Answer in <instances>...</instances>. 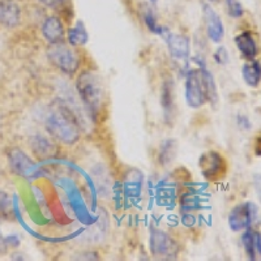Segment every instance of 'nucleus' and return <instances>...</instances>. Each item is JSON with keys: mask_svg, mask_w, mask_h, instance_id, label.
Wrapping results in <instances>:
<instances>
[{"mask_svg": "<svg viewBox=\"0 0 261 261\" xmlns=\"http://www.w3.org/2000/svg\"><path fill=\"white\" fill-rule=\"evenodd\" d=\"M238 125H239L242 129H251V123H249L248 118L244 115H238Z\"/></svg>", "mask_w": 261, "mask_h": 261, "instance_id": "23", "label": "nucleus"}, {"mask_svg": "<svg viewBox=\"0 0 261 261\" xmlns=\"http://www.w3.org/2000/svg\"><path fill=\"white\" fill-rule=\"evenodd\" d=\"M32 146L34 149L36 153H38L39 155H48L50 153L54 151V145L46 140L45 137L42 136H36L32 140Z\"/></svg>", "mask_w": 261, "mask_h": 261, "instance_id": "19", "label": "nucleus"}, {"mask_svg": "<svg viewBox=\"0 0 261 261\" xmlns=\"http://www.w3.org/2000/svg\"><path fill=\"white\" fill-rule=\"evenodd\" d=\"M162 94H161V105L165 111V116L172 113L174 109V85L171 83H165L162 86Z\"/></svg>", "mask_w": 261, "mask_h": 261, "instance_id": "18", "label": "nucleus"}, {"mask_svg": "<svg viewBox=\"0 0 261 261\" xmlns=\"http://www.w3.org/2000/svg\"><path fill=\"white\" fill-rule=\"evenodd\" d=\"M150 249L157 257L172 258L178 253V244L166 232L153 230L150 234Z\"/></svg>", "mask_w": 261, "mask_h": 261, "instance_id": "7", "label": "nucleus"}, {"mask_svg": "<svg viewBox=\"0 0 261 261\" xmlns=\"http://www.w3.org/2000/svg\"><path fill=\"white\" fill-rule=\"evenodd\" d=\"M42 34L50 45L62 43L65 39V30L62 20L58 16H50L43 21Z\"/></svg>", "mask_w": 261, "mask_h": 261, "instance_id": "10", "label": "nucleus"}, {"mask_svg": "<svg viewBox=\"0 0 261 261\" xmlns=\"http://www.w3.org/2000/svg\"><path fill=\"white\" fill-rule=\"evenodd\" d=\"M21 21V8L16 0H0V24L16 28Z\"/></svg>", "mask_w": 261, "mask_h": 261, "instance_id": "11", "label": "nucleus"}, {"mask_svg": "<svg viewBox=\"0 0 261 261\" xmlns=\"http://www.w3.org/2000/svg\"><path fill=\"white\" fill-rule=\"evenodd\" d=\"M200 169L205 179L211 181H217L226 175V161L220 153L208 151L200 157Z\"/></svg>", "mask_w": 261, "mask_h": 261, "instance_id": "6", "label": "nucleus"}, {"mask_svg": "<svg viewBox=\"0 0 261 261\" xmlns=\"http://www.w3.org/2000/svg\"><path fill=\"white\" fill-rule=\"evenodd\" d=\"M165 41L167 43V47H169L170 55L172 58L179 60L187 59L190 57V50H191V43L190 39L186 36H181V34H175V33L169 32L167 36L165 37Z\"/></svg>", "mask_w": 261, "mask_h": 261, "instance_id": "9", "label": "nucleus"}, {"mask_svg": "<svg viewBox=\"0 0 261 261\" xmlns=\"http://www.w3.org/2000/svg\"><path fill=\"white\" fill-rule=\"evenodd\" d=\"M213 57H214V60H216V62L221 65L227 64L228 60H230V57H228V51L226 50V47H223V46H221V47H218L216 51H214Z\"/></svg>", "mask_w": 261, "mask_h": 261, "instance_id": "22", "label": "nucleus"}, {"mask_svg": "<svg viewBox=\"0 0 261 261\" xmlns=\"http://www.w3.org/2000/svg\"><path fill=\"white\" fill-rule=\"evenodd\" d=\"M47 129L59 141L64 144H74L80 139V127L77 119L64 106L58 105L47 116Z\"/></svg>", "mask_w": 261, "mask_h": 261, "instance_id": "2", "label": "nucleus"}, {"mask_svg": "<svg viewBox=\"0 0 261 261\" xmlns=\"http://www.w3.org/2000/svg\"><path fill=\"white\" fill-rule=\"evenodd\" d=\"M76 88L83 103L85 105L90 115L95 119L103 109L105 102V89L101 77L94 72H83L79 76Z\"/></svg>", "mask_w": 261, "mask_h": 261, "instance_id": "3", "label": "nucleus"}, {"mask_svg": "<svg viewBox=\"0 0 261 261\" xmlns=\"http://www.w3.org/2000/svg\"><path fill=\"white\" fill-rule=\"evenodd\" d=\"M256 190H257L258 192V196H260V199H261V176H257L256 178Z\"/></svg>", "mask_w": 261, "mask_h": 261, "instance_id": "25", "label": "nucleus"}, {"mask_svg": "<svg viewBox=\"0 0 261 261\" xmlns=\"http://www.w3.org/2000/svg\"><path fill=\"white\" fill-rule=\"evenodd\" d=\"M234 42H235V45H237L238 50H239V53H241L246 59L248 60L255 59L256 55L258 54V47L255 38H253L252 33H249V32L241 33L239 36L235 37Z\"/></svg>", "mask_w": 261, "mask_h": 261, "instance_id": "13", "label": "nucleus"}, {"mask_svg": "<svg viewBox=\"0 0 261 261\" xmlns=\"http://www.w3.org/2000/svg\"><path fill=\"white\" fill-rule=\"evenodd\" d=\"M242 76L246 81L247 85L256 88L261 83V63L252 59L243 65L242 68Z\"/></svg>", "mask_w": 261, "mask_h": 261, "instance_id": "15", "label": "nucleus"}, {"mask_svg": "<svg viewBox=\"0 0 261 261\" xmlns=\"http://www.w3.org/2000/svg\"><path fill=\"white\" fill-rule=\"evenodd\" d=\"M68 42L69 45L73 46V47H81V46L86 45V42L89 41V34L86 32L85 25L77 21L76 25L68 29Z\"/></svg>", "mask_w": 261, "mask_h": 261, "instance_id": "16", "label": "nucleus"}, {"mask_svg": "<svg viewBox=\"0 0 261 261\" xmlns=\"http://www.w3.org/2000/svg\"><path fill=\"white\" fill-rule=\"evenodd\" d=\"M38 2L46 7H57L62 6L64 0H38Z\"/></svg>", "mask_w": 261, "mask_h": 261, "instance_id": "24", "label": "nucleus"}, {"mask_svg": "<svg viewBox=\"0 0 261 261\" xmlns=\"http://www.w3.org/2000/svg\"><path fill=\"white\" fill-rule=\"evenodd\" d=\"M209 2H212V3H217L218 0H209Z\"/></svg>", "mask_w": 261, "mask_h": 261, "instance_id": "27", "label": "nucleus"}, {"mask_svg": "<svg viewBox=\"0 0 261 261\" xmlns=\"http://www.w3.org/2000/svg\"><path fill=\"white\" fill-rule=\"evenodd\" d=\"M226 8L230 17L239 18L243 16L244 8L239 0H226Z\"/></svg>", "mask_w": 261, "mask_h": 261, "instance_id": "20", "label": "nucleus"}, {"mask_svg": "<svg viewBox=\"0 0 261 261\" xmlns=\"http://www.w3.org/2000/svg\"><path fill=\"white\" fill-rule=\"evenodd\" d=\"M9 163H11V167H12L13 171L18 175L28 176L29 174H32L33 171V163L32 161L28 158V155L25 154L24 151L20 150V149H13L11 153H9Z\"/></svg>", "mask_w": 261, "mask_h": 261, "instance_id": "14", "label": "nucleus"}, {"mask_svg": "<svg viewBox=\"0 0 261 261\" xmlns=\"http://www.w3.org/2000/svg\"><path fill=\"white\" fill-rule=\"evenodd\" d=\"M184 89L186 102L191 109H200L205 103H214L218 99L213 74L206 69V67L191 69L186 76Z\"/></svg>", "mask_w": 261, "mask_h": 261, "instance_id": "1", "label": "nucleus"}, {"mask_svg": "<svg viewBox=\"0 0 261 261\" xmlns=\"http://www.w3.org/2000/svg\"><path fill=\"white\" fill-rule=\"evenodd\" d=\"M258 221V209L253 202H243L237 205L228 214V226L232 231L247 230Z\"/></svg>", "mask_w": 261, "mask_h": 261, "instance_id": "5", "label": "nucleus"}, {"mask_svg": "<svg viewBox=\"0 0 261 261\" xmlns=\"http://www.w3.org/2000/svg\"><path fill=\"white\" fill-rule=\"evenodd\" d=\"M170 151H175V143H174V140H167L166 143L162 145V148H161V163H165L167 154H169L170 161L174 158V154H175V153H170Z\"/></svg>", "mask_w": 261, "mask_h": 261, "instance_id": "21", "label": "nucleus"}, {"mask_svg": "<svg viewBox=\"0 0 261 261\" xmlns=\"http://www.w3.org/2000/svg\"><path fill=\"white\" fill-rule=\"evenodd\" d=\"M202 13H204L205 22H206V32H208L209 39L214 43H218L222 41L223 34H225V28H223L220 16L217 15L216 11L206 3L202 6Z\"/></svg>", "mask_w": 261, "mask_h": 261, "instance_id": "8", "label": "nucleus"}, {"mask_svg": "<svg viewBox=\"0 0 261 261\" xmlns=\"http://www.w3.org/2000/svg\"><path fill=\"white\" fill-rule=\"evenodd\" d=\"M48 58L53 64L67 74H73L77 72L80 65V57L73 46L65 45L64 42L51 45L48 50Z\"/></svg>", "mask_w": 261, "mask_h": 261, "instance_id": "4", "label": "nucleus"}, {"mask_svg": "<svg viewBox=\"0 0 261 261\" xmlns=\"http://www.w3.org/2000/svg\"><path fill=\"white\" fill-rule=\"evenodd\" d=\"M150 3H157V0H149Z\"/></svg>", "mask_w": 261, "mask_h": 261, "instance_id": "26", "label": "nucleus"}, {"mask_svg": "<svg viewBox=\"0 0 261 261\" xmlns=\"http://www.w3.org/2000/svg\"><path fill=\"white\" fill-rule=\"evenodd\" d=\"M242 243L247 257L251 261L261 260V234L252 228H247L242 235Z\"/></svg>", "mask_w": 261, "mask_h": 261, "instance_id": "12", "label": "nucleus"}, {"mask_svg": "<svg viewBox=\"0 0 261 261\" xmlns=\"http://www.w3.org/2000/svg\"><path fill=\"white\" fill-rule=\"evenodd\" d=\"M143 18L145 25L148 27V29L150 30L151 33H154V34H158L160 37H162V38H165V37L167 36V33L170 32L166 27H162V25L158 24L154 12H153L151 8H149V7H145V8H144Z\"/></svg>", "mask_w": 261, "mask_h": 261, "instance_id": "17", "label": "nucleus"}]
</instances>
